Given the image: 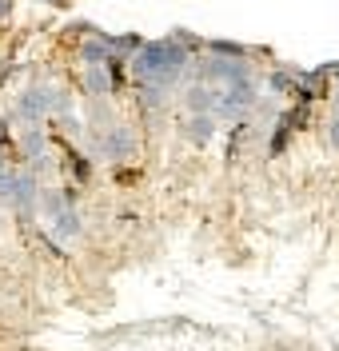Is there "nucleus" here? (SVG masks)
I'll return each instance as SVG.
<instances>
[{"label":"nucleus","mask_w":339,"mask_h":351,"mask_svg":"<svg viewBox=\"0 0 339 351\" xmlns=\"http://www.w3.org/2000/svg\"><path fill=\"white\" fill-rule=\"evenodd\" d=\"M8 176V160H4V152H0V180Z\"/></svg>","instance_id":"14"},{"label":"nucleus","mask_w":339,"mask_h":351,"mask_svg":"<svg viewBox=\"0 0 339 351\" xmlns=\"http://www.w3.org/2000/svg\"><path fill=\"white\" fill-rule=\"evenodd\" d=\"M16 116H21L24 124H40L45 116H52V88H45V84L24 88L21 104H16Z\"/></svg>","instance_id":"5"},{"label":"nucleus","mask_w":339,"mask_h":351,"mask_svg":"<svg viewBox=\"0 0 339 351\" xmlns=\"http://www.w3.org/2000/svg\"><path fill=\"white\" fill-rule=\"evenodd\" d=\"M80 232H84V219H80L76 208H64L60 216L52 219V236H56V240L72 243V240H80Z\"/></svg>","instance_id":"8"},{"label":"nucleus","mask_w":339,"mask_h":351,"mask_svg":"<svg viewBox=\"0 0 339 351\" xmlns=\"http://www.w3.org/2000/svg\"><path fill=\"white\" fill-rule=\"evenodd\" d=\"M268 84H271V92H279V96H284V92H295V72H288V68H275V72L268 76Z\"/></svg>","instance_id":"10"},{"label":"nucleus","mask_w":339,"mask_h":351,"mask_svg":"<svg viewBox=\"0 0 339 351\" xmlns=\"http://www.w3.org/2000/svg\"><path fill=\"white\" fill-rule=\"evenodd\" d=\"M196 84H251V68L248 60H236V56H208L200 68H196Z\"/></svg>","instance_id":"2"},{"label":"nucleus","mask_w":339,"mask_h":351,"mask_svg":"<svg viewBox=\"0 0 339 351\" xmlns=\"http://www.w3.org/2000/svg\"><path fill=\"white\" fill-rule=\"evenodd\" d=\"M92 156H100V160H132L136 156V132L124 128V124H112V128L96 132V140H92Z\"/></svg>","instance_id":"4"},{"label":"nucleus","mask_w":339,"mask_h":351,"mask_svg":"<svg viewBox=\"0 0 339 351\" xmlns=\"http://www.w3.org/2000/svg\"><path fill=\"white\" fill-rule=\"evenodd\" d=\"M8 12H12V0H0V21H8Z\"/></svg>","instance_id":"13"},{"label":"nucleus","mask_w":339,"mask_h":351,"mask_svg":"<svg viewBox=\"0 0 339 351\" xmlns=\"http://www.w3.org/2000/svg\"><path fill=\"white\" fill-rule=\"evenodd\" d=\"M21 152H24L28 164L40 160V156H48V132L40 128V124H28V128L21 132Z\"/></svg>","instance_id":"7"},{"label":"nucleus","mask_w":339,"mask_h":351,"mask_svg":"<svg viewBox=\"0 0 339 351\" xmlns=\"http://www.w3.org/2000/svg\"><path fill=\"white\" fill-rule=\"evenodd\" d=\"M184 136H188L196 148H203V144L216 136V116H192V120H188V128H184Z\"/></svg>","instance_id":"9"},{"label":"nucleus","mask_w":339,"mask_h":351,"mask_svg":"<svg viewBox=\"0 0 339 351\" xmlns=\"http://www.w3.org/2000/svg\"><path fill=\"white\" fill-rule=\"evenodd\" d=\"M132 76L140 84H152V88H176L188 76V68H192V52H188V44L180 36H168V40H144V48L136 52L132 60Z\"/></svg>","instance_id":"1"},{"label":"nucleus","mask_w":339,"mask_h":351,"mask_svg":"<svg viewBox=\"0 0 339 351\" xmlns=\"http://www.w3.org/2000/svg\"><path fill=\"white\" fill-rule=\"evenodd\" d=\"M216 96H220V88L192 84L188 92H184V104H188V112H192V116H212V108H216Z\"/></svg>","instance_id":"6"},{"label":"nucleus","mask_w":339,"mask_h":351,"mask_svg":"<svg viewBox=\"0 0 339 351\" xmlns=\"http://www.w3.org/2000/svg\"><path fill=\"white\" fill-rule=\"evenodd\" d=\"M4 136H8V132H4V120H0V152H4Z\"/></svg>","instance_id":"15"},{"label":"nucleus","mask_w":339,"mask_h":351,"mask_svg":"<svg viewBox=\"0 0 339 351\" xmlns=\"http://www.w3.org/2000/svg\"><path fill=\"white\" fill-rule=\"evenodd\" d=\"M255 80L251 84H231V88H220V96H216V108L212 116L216 120H227V124H240L248 112H255Z\"/></svg>","instance_id":"3"},{"label":"nucleus","mask_w":339,"mask_h":351,"mask_svg":"<svg viewBox=\"0 0 339 351\" xmlns=\"http://www.w3.org/2000/svg\"><path fill=\"white\" fill-rule=\"evenodd\" d=\"M327 144H331V148H339V112L331 116V128H327Z\"/></svg>","instance_id":"12"},{"label":"nucleus","mask_w":339,"mask_h":351,"mask_svg":"<svg viewBox=\"0 0 339 351\" xmlns=\"http://www.w3.org/2000/svg\"><path fill=\"white\" fill-rule=\"evenodd\" d=\"M64 160H68V168H72V176H76L80 184H84V180L92 176V164H88V160H84L80 152H72V148H68V156H64Z\"/></svg>","instance_id":"11"}]
</instances>
